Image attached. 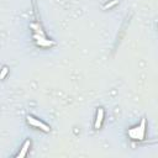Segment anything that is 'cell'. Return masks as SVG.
<instances>
[{"instance_id":"1","label":"cell","mask_w":158,"mask_h":158,"mask_svg":"<svg viewBox=\"0 0 158 158\" xmlns=\"http://www.w3.org/2000/svg\"><path fill=\"white\" fill-rule=\"evenodd\" d=\"M145 133H146V119L143 117L141 120L140 126H136L133 128L128 130V136L132 138V140H143L145 138Z\"/></svg>"},{"instance_id":"2","label":"cell","mask_w":158,"mask_h":158,"mask_svg":"<svg viewBox=\"0 0 158 158\" xmlns=\"http://www.w3.org/2000/svg\"><path fill=\"white\" fill-rule=\"evenodd\" d=\"M27 122H29V125H31V126H35L37 128L42 130V131H45V132H49V130H51L49 126H47L46 124H43L42 121H40L38 119H36V117H34V116H31V115L27 116Z\"/></svg>"},{"instance_id":"3","label":"cell","mask_w":158,"mask_h":158,"mask_svg":"<svg viewBox=\"0 0 158 158\" xmlns=\"http://www.w3.org/2000/svg\"><path fill=\"white\" fill-rule=\"evenodd\" d=\"M34 38L36 40L37 46H40V47H49V46H53V45H54L53 41L47 40V38L45 37V35H38V34H36V35L34 36Z\"/></svg>"},{"instance_id":"4","label":"cell","mask_w":158,"mask_h":158,"mask_svg":"<svg viewBox=\"0 0 158 158\" xmlns=\"http://www.w3.org/2000/svg\"><path fill=\"white\" fill-rule=\"evenodd\" d=\"M104 121V109L103 108H98L96 110V119H95V130H99L103 125Z\"/></svg>"},{"instance_id":"5","label":"cell","mask_w":158,"mask_h":158,"mask_svg":"<svg viewBox=\"0 0 158 158\" xmlns=\"http://www.w3.org/2000/svg\"><path fill=\"white\" fill-rule=\"evenodd\" d=\"M30 146H31V141H30V140H26V141L24 142V145H22L21 151L19 152L17 158H24V157L27 155V152H29V150H30Z\"/></svg>"},{"instance_id":"6","label":"cell","mask_w":158,"mask_h":158,"mask_svg":"<svg viewBox=\"0 0 158 158\" xmlns=\"http://www.w3.org/2000/svg\"><path fill=\"white\" fill-rule=\"evenodd\" d=\"M117 3H119V0H111V1H109V3H106V4H105V5H104V9L106 10V9L113 8V6H115Z\"/></svg>"},{"instance_id":"7","label":"cell","mask_w":158,"mask_h":158,"mask_svg":"<svg viewBox=\"0 0 158 158\" xmlns=\"http://www.w3.org/2000/svg\"><path fill=\"white\" fill-rule=\"evenodd\" d=\"M8 73H9V68H8V67H3V69H1V76H0V78H1V79H5V77H6Z\"/></svg>"}]
</instances>
